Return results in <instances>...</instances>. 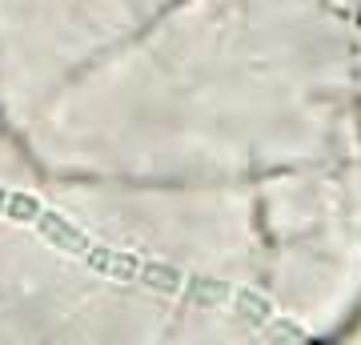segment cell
Masks as SVG:
<instances>
[{
	"label": "cell",
	"mask_w": 361,
	"mask_h": 345,
	"mask_svg": "<svg viewBox=\"0 0 361 345\" xmlns=\"http://www.w3.org/2000/svg\"><path fill=\"white\" fill-rule=\"evenodd\" d=\"M357 4H361V0H357Z\"/></svg>",
	"instance_id": "5"
},
{
	"label": "cell",
	"mask_w": 361,
	"mask_h": 345,
	"mask_svg": "<svg viewBox=\"0 0 361 345\" xmlns=\"http://www.w3.org/2000/svg\"><path fill=\"white\" fill-rule=\"evenodd\" d=\"M165 4L125 0L137 25ZM92 56H101L97 0H0V104L13 125L32 121Z\"/></svg>",
	"instance_id": "2"
},
{
	"label": "cell",
	"mask_w": 361,
	"mask_h": 345,
	"mask_svg": "<svg viewBox=\"0 0 361 345\" xmlns=\"http://www.w3.org/2000/svg\"><path fill=\"white\" fill-rule=\"evenodd\" d=\"M329 4H337V8H341V4H349V0H329Z\"/></svg>",
	"instance_id": "4"
},
{
	"label": "cell",
	"mask_w": 361,
	"mask_h": 345,
	"mask_svg": "<svg viewBox=\"0 0 361 345\" xmlns=\"http://www.w3.org/2000/svg\"><path fill=\"white\" fill-rule=\"evenodd\" d=\"M353 157H361V32L353 44Z\"/></svg>",
	"instance_id": "3"
},
{
	"label": "cell",
	"mask_w": 361,
	"mask_h": 345,
	"mask_svg": "<svg viewBox=\"0 0 361 345\" xmlns=\"http://www.w3.org/2000/svg\"><path fill=\"white\" fill-rule=\"evenodd\" d=\"M329 0H185L25 125L52 173L245 177L353 157L357 32Z\"/></svg>",
	"instance_id": "1"
}]
</instances>
